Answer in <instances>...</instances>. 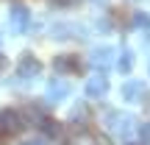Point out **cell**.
<instances>
[{
  "mask_svg": "<svg viewBox=\"0 0 150 145\" xmlns=\"http://www.w3.org/2000/svg\"><path fill=\"white\" fill-rule=\"evenodd\" d=\"M108 129L120 137L122 142H131V137L136 134V117L134 114H122V112H108Z\"/></svg>",
  "mask_w": 150,
  "mask_h": 145,
  "instance_id": "1",
  "label": "cell"
},
{
  "mask_svg": "<svg viewBox=\"0 0 150 145\" xmlns=\"http://www.w3.org/2000/svg\"><path fill=\"white\" fill-rule=\"evenodd\" d=\"M83 92H86V98H106V92H108V78L106 75H89L86 78V84H83Z\"/></svg>",
  "mask_w": 150,
  "mask_h": 145,
  "instance_id": "8",
  "label": "cell"
},
{
  "mask_svg": "<svg viewBox=\"0 0 150 145\" xmlns=\"http://www.w3.org/2000/svg\"><path fill=\"white\" fill-rule=\"evenodd\" d=\"M6 67H8V59H6V56H3V53H0V73H3V70H6Z\"/></svg>",
  "mask_w": 150,
  "mask_h": 145,
  "instance_id": "18",
  "label": "cell"
},
{
  "mask_svg": "<svg viewBox=\"0 0 150 145\" xmlns=\"http://www.w3.org/2000/svg\"><path fill=\"white\" fill-rule=\"evenodd\" d=\"M147 75H150V67H147Z\"/></svg>",
  "mask_w": 150,
  "mask_h": 145,
  "instance_id": "20",
  "label": "cell"
},
{
  "mask_svg": "<svg viewBox=\"0 0 150 145\" xmlns=\"http://www.w3.org/2000/svg\"><path fill=\"white\" fill-rule=\"evenodd\" d=\"M72 22H56L53 31H50V36L53 39H72Z\"/></svg>",
  "mask_w": 150,
  "mask_h": 145,
  "instance_id": "13",
  "label": "cell"
},
{
  "mask_svg": "<svg viewBox=\"0 0 150 145\" xmlns=\"http://www.w3.org/2000/svg\"><path fill=\"white\" fill-rule=\"evenodd\" d=\"M120 95L125 98V101H142V98H145V84H142V81H125L122 84V89H120Z\"/></svg>",
  "mask_w": 150,
  "mask_h": 145,
  "instance_id": "9",
  "label": "cell"
},
{
  "mask_svg": "<svg viewBox=\"0 0 150 145\" xmlns=\"http://www.w3.org/2000/svg\"><path fill=\"white\" fill-rule=\"evenodd\" d=\"M70 92H72V89H70V84H67V81L50 78V81H47V89H45V98H47V103L53 106V103H61Z\"/></svg>",
  "mask_w": 150,
  "mask_h": 145,
  "instance_id": "7",
  "label": "cell"
},
{
  "mask_svg": "<svg viewBox=\"0 0 150 145\" xmlns=\"http://www.w3.org/2000/svg\"><path fill=\"white\" fill-rule=\"evenodd\" d=\"M39 129H42L47 137H53V140H59V137L64 134V126H61V120H53V117H45V123L39 126Z\"/></svg>",
  "mask_w": 150,
  "mask_h": 145,
  "instance_id": "12",
  "label": "cell"
},
{
  "mask_svg": "<svg viewBox=\"0 0 150 145\" xmlns=\"http://www.w3.org/2000/svg\"><path fill=\"white\" fill-rule=\"evenodd\" d=\"M20 145H47V140H42V137H33V140H25Z\"/></svg>",
  "mask_w": 150,
  "mask_h": 145,
  "instance_id": "17",
  "label": "cell"
},
{
  "mask_svg": "<svg viewBox=\"0 0 150 145\" xmlns=\"http://www.w3.org/2000/svg\"><path fill=\"white\" fill-rule=\"evenodd\" d=\"M8 22L14 28V34H28V28H31V9L25 3H17L14 0L8 6Z\"/></svg>",
  "mask_w": 150,
  "mask_h": 145,
  "instance_id": "2",
  "label": "cell"
},
{
  "mask_svg": "<svg viewBox=\"0 0 150 145\" xmlns=\"http://www.w3.org/2000/svg\"><path fill=\"white\" fill-rule=\"evenodd\" d=\"M134 64H136V53L131 48H122L120 50V59H117V70L122 75H128L131 70H134Z\"/></svg>",
  "mask_w": 150,
  "mask_h": 145,
  "instance_id": "10",
  "label": "cell"
},
{
  "mask_svg": "<svg viewBox=\"0 0 150 145\" xmlns=\"http://www.w3.org/2000/svg\"><path fill=\"white\" fill-rule=\"evenodd\" d=\"M125 145H128V142H125Z\"/></svg>",
  "mask_w": 150,
  "mask_h": 145,
  "instance_id": "22",
  "label": "cell"
},
{
  "mask_svg": "<svg viewBox=\"0 0 150 145\" xmlns=\"http://www.w3.org/2000/svg\"><path fill=\"white\" fill-rule=\"evenodd\" d=\"M131 25L142 28V31H150V14H147V11H136L134 20H131Z\"/></svg>",
  "mask_w": 150,
  "mask_h": 145,
  "instance_id": "14",
  "label": "cell"
},
{
  "mask_svg": "<svg viewBox=\"0 0 150 145\" xmlns=\"http://www.w3.org/2000/svg\"><path fill=\"white\" fill-rule=\"evenodd\" d=\"M114 56H117V50L111 48V45H97V48H92L89 53V64L95 67V70H108L114 61Z\"/></svg>",
  "mask_w": 150,
  "mask_h": 145,
  "instance_id": "5",
  "label": "cell"
},
{
  "mask_svg": "<svg viewBox=\"0 0 150 145\" xmlns=\"http://www.w3.org/2000/svg\"><path fill=\"white\" fill-rule=\"evenodd\" d=\"M97 3H103V0H97Z\"/></svg>",
  "mask_w": 150,
  "mask_h": 145,
  "instance_id": "21",
  "label": "cell"
},
{
  "mask_svg": "<svg viewBox=\"0 0 150 145\" xmlns=\"http://www.w3.org/2000/svg\"><path fill=\"white\" fill-rule=\"evenodd\" d=\"M136 137H139V145H150V123L136 126Z\"/></svg>",
  "mask_w": 150,
  "mask_h": 145,
  "instance_id": "15",
  "label": "cell"
},
{
  "mask_svg": "<svg viewBox=\"0 0 150 145\" xmlns=\"http://www.w3.org/2000/svg\"><path fill=\"white\" fill-rule=\"evenodd\" d=\"M25 126L28 123L22 117V112H17V109H3L0 112V131L3 134H20Z\"/></svg>",
  "mask_w": 150,
  "mask_h": 145,
  "instance_id": "3",
  "label": "cell"
},
{
  "mask_svg": "<svg viewBox=\"0 0 150 145\" xmlns=\"http://www.w3.org/2000/svg\"><path fill=\"white\" fill-rule=\"evenodd\" d=\"M0 145H6V137H3V131H0Z\"/></svg>",
  "mask_w": 150,
  "mask_h": 145,
  "instance_id": "19",
  "label": "cell"
},
{
  "mask_svg": "<svg viewBox=\"0 0 150 145\" xmlns=\"http://www.w3.org/2000/svg\"><path fill=\"white\" fill-rule=\"evenodd\" d=\"M22 117H25V123H31V126H42L45 123V109L39 106V103H28L25 112H22Z\"/></svg>",
  "mask_w": 150,
  "mask_h": 145,
  "instance_id": "11",
  "label": "cell"
},
{
  "mask_svg": "<svg viewBox=\"0 0 150 145\" xmlns=\"http://www.w3.org/2000/svg\"><path fill=\"white\" fill-rule=\"evenodd\" d=\"M17 75H20L22 81H33L36 75H42V61L33 53H22L20 61H17Z\"/></svg>",
  "mask_w": 150,
  "mask_h": 145,
  "instance_id": "4",
  "label": "cell"
},
{
  "mask_svg": "<svg viewBox=\"0 0 150 145\" xmlns=\"http://www.w3.org/2000/svg\"><path fill=\"white\" fill-rule=\"evenodd\" d=\"M56 6H61V9H72V6H78L81 0H53Z\"/></svg>",
  "mask_w": 150,
  "mask_h": 145,
  "instance_id": "16",
  "label": "cell"
},
{
  "mask_svg": "<svg viewBox=\"0 0 150 145\" xmlns=\"http://www.w3.org/2000/svg\"><path fill=\"white\" fill-rule=\"evenodd\" d=\"M53 70H56V75H75L81 70V59L75 53H59L53 59Z\"/></svg>",
  "mask_w": 150,
  "mask_h": 145,
  "instance_id": "6",
  "label": "cell"
}]
</instances>
